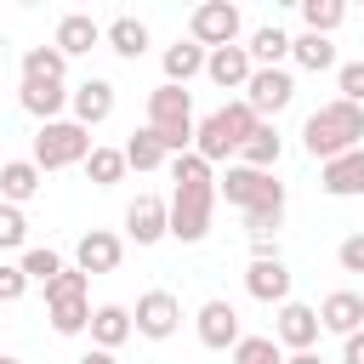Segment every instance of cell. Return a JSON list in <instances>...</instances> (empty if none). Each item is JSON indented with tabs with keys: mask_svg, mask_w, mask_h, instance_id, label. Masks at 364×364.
<instances>
[{
	"mask_svg": "<svg viewBox=\"0 0 364 364\" xmlns=\"http://www.w3.org/2000/svg\"><path fill=\"white\" fill-rule=\"evenodd\" d=\"M290 57L301 63V68H336V46H330V34H296L290 40Z\"/></svg>",
	"mask_w": 364,
	"mask_h": 364,
	"instance_id": "28",
	"label": "cell"
},
{
	"mask_svg": "<svg viewBox=\"0 0 364 364\" xmlns=\"http://www.w3.org/2000/svg\"><path fill=\"white\" fill-rule=\"evenodd\" d=\"M188 40L205 46V51L233 46V40H239V6H228V0H205V6H193V17H188Z\"/></svg>",
	"mask_w": 364,
	"mask_h": 364,
	"instance_id": "7",
	"label": "cell"
},
{
	"mask_svg": "<svg viewBox=\"0 0 364 364\" xmlns=\"http://www.w3.org/2000/svg\"><path fill=\"white\" fill-rule=\"evenodd\" d=\"M119 256H125V245H119V233H108V228H91V233H80V245H74V267H80L85 279H91V273H114Z\"/></svg>",
	"mask_w": 364,
	"mask_h": 364,
	"instance_id": "11",
	"label": "cell"
},
{
	"mask_svg": "<svg viewBox=\"0 0 364 364\" xmlns=\"http://www.w3.org/2000/svg\"><path fill=\"white\" fill-rule=\"evenodd\" d=\"M148 131L165 142V154H188V142H193V97L182 85L148 91Z\"/></svg>",
	"mask_w": 364,
	"mask_h": 364,
	"instance_id": "5",
	"label": "cell"
},
{
	"mask_svg": "<svg viewBox=\"0 0 364 364\" xmlns=\"http://www.w3.org/2000/svg\"><path fill=\"white\" fill-rule=\"evenodd\" d=\"M176 324H182V301H176L171 290H148V296L136 301V313H131V336H148V341L176 336Z\"/></svg>",
	"mask_w": 364,
	"mask_h": 364,
	"instance_id": "9",
	"label": "cell"
},
{
	"mask_svg": "<svg viewBox=\"0 0 364 364\" xmlns=\"http://www.w3.org/2000/svg\"><path fill=\"white\" fill-rule=\"evenodd\" d=\"M341 364H364V330H353V336H347V347H341Z\"/></svg>",
	"mask_w": 364,
	"mask_h": 364,
	"instance_id": "40",
	"label": "cell"
},
{
	"mask_svg": "<svg viewBox=\"0 0 364 364\" xmlns=\"http://www.w3.org/2000/svg\"><path fill=\"white\" fill-rule=\"evenodd\" d=\"M17 267H23V279H28V284H34V279H40V284H51V279L63 273V256H57V250H46V245H34V250H23V262H17Z\"/></svg>",
	"mask_w": 364,
	"mask_h": 364,
	"instance_id": "33",
	"label": "cell"
},
{
	"mask_svg": "<svg viewBox=\"0 0 364 364\" xmlns=\"http://www.w3.org/2000/svg\"><path fill=\"white\" fill-rule=\"evenodd\" d=\"M28 245V216L17 205H0V250H23Z\"/></svg>",
	"mask_w": 364,
	"mask_h": 364,
	"instance_id": "35",
	"label": "cell"
},
{
	"mask_svg": "<svg viewBox=\"0 0 364 364\" xmlns=\"http://www.w3.org/2000/svg\"><path fill=\"white\" fill-rule=\"evenodd\" d=\"M23 290H28L23 267L17 262H0V301H23Z\"/></svg>",
	"mask_w": 364,
	"mask_h": 364,
	"instance_id": "39",
	"label": "cell"
},
{
	"mask_svg": "<svg viewBox=\"0 0 364 364\" xmlns=\"http://www.w3.org/2000/svg\"><path fill=\"white\" fill-rule=\"evenodd\" d=\"M358 324H364V296H353V290H336V296H324V307H318V330L353 336Z\"/></svg>",
	"mask_w": 364,
	"mask_h": 364,
	"instance_id": "20",
	"label": "cell"
},
{
	"mask_svg": "<svg viewBox=\"0 0 364 364\" xmlns=\"http://www.w3.org/2000/svg\"><path fill=\"white\" fill-rule=\"evenodd\" d=\"M245 290L256 296V301H290V267L273 256V262H250V273H245Z\"/></svg>",
	"mask_w": 364,
	"mask_h": 364,
	"instance_id": "18",
	"label": "cell"
},
{
	"mask_svg": "<svg viewBox=\"0 0 364 364\" xmlns=\"http://www.w3.org/2000/svg\"><path fill=\"white\" fill-rule=\"evenodd\" d=\"M0 364H17V358H6V353H0Z\"/></svg>",
	"mask_w": 364,
	"mask_h": 364,
	"instance_id": "43",
	"label": "cell"
},
{
	"mask_svg": "<svg viewBox=\"0 0 364 364\" xmlns=\"http://www.w3.org/2000/svg\"><path fill=\"white\" fill-rule=\"evenodd\" d=\"M193 74H205V46H193V40L165 46V85H182V91H188Z\"/></svg>",
	"mask_w": 364,
	"mask_h": 364,
	"instance_id": "24",
	"label": "cell"
},
{
	"mask_svg": "<svg viewBox=\"0 0 364 364\" xmlns=\"http://www.w3.org/2000/svg\"><path fill=\"white\" fill-rule=\"evenodd\" d=\"M119 154H125V171H159V165H165V142H159L148 125L131 131V142H125Z\"/></svg>",
	"mask_w": 364,
	"mask_h": 364,
	"instance_id": "27",
	"label": "cell"
},
{
	"mask_svg": "<svg viewBox=\"0 0 364 364\" xmlns=\"http://www.w3.org/2000/svg\"><path fill=\"white\" fill-rule=\"evenodd\" d=\"M97 40H102L97 17H85V11H68V17L57 23V40H51V46H57L63 57H85V51H91Z\"/></svg>",
	"mask_w": 364,
	"mask_h": 364,
	"instance_id": "22",
	"label": "cell"
},
{
	"mask_svg": "<svg viewBox=\"0 0 364 364\" xmlns=\"http://www.w3.org/2000/svg\"><path fill=\"white\" fill-rule=\"evenodd\" d=\"M0 46H6V34H0Z\"/></svg>",
	"mask_w": 364,
	"mask_h": 364,
	"instance_id": "44",
	"label": "cell"
},
{
	"mask_svg": "<svg viewBox=\"0 0 364 364\" xmlns=\"http://www.w3.org/2000/svg\"><path fill=\"white\" fill-rule=\"evenodd\" d=\"M358 136H364V108H353V102H324V108H313L307 114V125H301V148L313 154V159H336V154H353L358 148Z\"/></svg>",
	"mask_w": 364,
	"mask_h": 364,
	"instance_id": "3",
	"label": "cell"
},
{
	"mask_svg": "<svg viewBox=\"0 0 364 364\" xmlns=\"http://www.w3.org/2000/svg\"><path fill=\"white\" fill-rule=\"evenodd\" d=\"M63 296H85V273H80V267H63V273L46 284V301H63Z\"/></svg>",
	"mask_w": 364,
	"mask_h": 364,
	"instance_id": "37",
	"label": "cell"
},
{
	"mask_svg": "<svg viewBox=\"0 0 364 364\" xmlns=\"http://www.w3.org/2000/svg\"><path fill=\"white\" fill-rule=\"evenodd\" d=\"M85 176H91L97 188H114V182L125 176V154H119V148H91V154H85Z\"/></svg>",
	"mask_w": 364,
	"mask_h": 364,
	"instance_id": "31",
	"label": "cell"
},
{
	"mask_svg": "<svg viewBox=\"0 0 364 364\" xmlns=\"http://www.w3.org/2000/svg\"><path fill=\"white\" fill-rule=\"evenodd\" d=\"M91 341L102 347V353H114L119 341H131V307H119V301H102L97 313H91Z\"/></svg>",
	"mask_w": 364,
	"mask_h": 364,
	"instance_id": "21",
	"label": "cell"
},
{
	"mask_svg": "<svg viewBox=\"0 0 364 364\" xmlns=\"http://www.w3.org/2000/svg\"><path fill=\"white\" fill-rule=\"evenodd\" d=\"M80 364H119V358H114V353H102V347H91V353H85Z\"/></svg>",
	"mask_w": 364,
	"mask_h": 364,
	"instance_id": "41",
	"label": "cell"
},
{
	"mask_svg": "<svg viewBox=\"0 0 364 364\" xmlns=\"http://www.w3.org/2000/svg\"><path fill=\"white\" fill-rule=\"evenodd\" d=\"M318 188H324L330 199H353V193H364V148L324 159V171H318Z\"/></svg>",
	"mask_w": 364,
	"mask_h": 364,
	"instance_id": "13",
	"label": "cell"
},
{
	"mask_svg": "<svg viewBox=\"0 0 364 364\" xmlns=\"http://www.w3.org/2000/svg\"><path fill=\"white\" fill-rule=\"evenodd\" d=\"M233 364H284V353H279V341H273V336H239Z\"/></svg>",
	"mask_w": 364,
	"mask_h": 364,
	"instance_id": "34",
	"label": "cell"
},
{
	"mask_svg": "<svg viewBox=\"0 0 364 364\" xmlns=\"http://www.w3.org/2000/svg\"><path fill=\"white\" fill-rule=\"evenodd\" d=\"M171 199H165V210H171V239H182V245H199L205 233H210V210H216V176H210V165L199 159V154H176L171 159Z\"/></svg>",
	"mask_w": 364,
	"mask_h": 364,
	"instance_id": "1",
	"label": "cell"
},
{
	"mask_svg": "<svg viewBox=\"0 0 364 364\" xmlns=\"http://www.w3.org/2000/svg\"><path fill=\"white\" fill-rule=\"evenodd\" d=\"M205 74H210L222 91H245V80H250L245 46H216V51H205Z\"/></svg>",
	"mask_w": 364,
	"mask_h": 364,
	"instance_id": "17",
	"label": "cell"
},
{
	"mask_svg": "<svg viewBox=\"0 0 364 364\" xmlns=\"http://www.w3.org/2000/svg\"><path fill=\"white\" fill-rule=\"evenodd\" d=\"M216 193L228 205L245 210L250 239H273V228L284 222V182H273V171H250V165H228V176L216 182Z\"/></svg>",
	"mask_w": 364,
	"mask_h": 364,
	"instance_id": "2",
	"label": "cell"
},
{
	"mask_svg": "<svg viewBox=\"0 0 364 364\" xmlns=\"http://www.w3.org/2000/svg\"><path fill=\"white\" fill-rule=\"evenodd\" d=\"M290 97H296L290 68H250V80H245V108H250L256 119H262V114L290 108Z\"/></svg>",
	"mask_w": 364,
	"mask_h": 364,
	"instance_id": "8",
	"label": "cell"
},
{
	"mask_svg": "<svg viewBox=\"0 0 364 364\" xmlns=\"http://www.w3.org/2000/svg\"><path fill=\"white\" fill-rule=\"evenodd\" d=\"M199 341H205L210 353H228V347H239V313H233L222 296L199 307Z\"/></svg>",
	"mask_w": 364,
	"mask_h": 364,
	"instance_id": "14",
	"label": "cell"
},
{
	"mask_svg": "<svg viewBox=\"0 0 364 364\" xmlns=\"http://www.w3.org/2000/svg\"><path fill=\"white\" fill-rule=\"evenodd\" d=\"M273 341L290 347V353H313V341H318V307L284 301L279 307V324H273Z\"/></svg>",
	"mask_w": 364,
	"mask_h": 364,
	"instance_id": "12",
	"label": "cell"
},
{
	"mask_svg": "<svg viewBox=\"0 0 364 364\" xmlns=\"http://www.w3.org/2000/svg\"><path fill=\"white\" fill-rule=\"evenodd\" d=\"M336 262H341V273H364V233H347L341 250H336Z\"/></svg>",
	"mask_w": 364,
	"mask_h": 364,
	"instance_id": "38",
	"label": "cell"
},
{
	"mask_svg": "<svg viewBox=\"0 0 364 364\" xmlns=\"http://www.w3.org/2000/svg\"><path fill=\"white\" fill-rule=\"evenodd\" d=\"M46 313H51V330H57V336H80V330L91 324V307H85V296H63V301H46Z\"/></svg>",
	"mask_w": 364,
	"mask_h": 364,
	"instance_id": "30",
	"label": "cell"
},
{
	"mask_svg": "<svg viewBox=\"0 0 364 364\" xmlns=\"http://www.w3.org/2000/svg\"><path fill=\"white\" fill-rule=\"evenodd\" d=\"M85 154H91V131L74 125V119H51V125L34 131V165H40V176L63 171V165H85Z\"/></svg>",
	"mask_w": 364,
	"mask_h": 364,
	"instance_id": "6",
	"label": "cell"
},
{
	"mask_svg": "<svg viewBox=\"0 0 364 364\" xmlns=\"http://www.w3.org/2000/svg\"><path fill=\"white\" fill-rule=\"evenodd\" d=\"M279 148H284L279 131H273V125H256V131L239 142V165H250V171H273V165H279Z\"/></svg>",
	"mask_w": 364,
	"mask_h": 364,
	"instance_id": "25",
	"label": "cell"
},
{
	"mask_svg": "<svg viewBox=\"0 0 364 364\" xmlns=\"http://www.w3.org/2000/svg\"><path fill=\"white\" fill-rule=\"evenodd\" d=\"M17 102H23L40 125H51V119H63V108H68V85H63V80H23Z\"/></svg>",
	"mask_w": 364,
	"mask_h": 364,
	"instance_id": "15",
	"label": "cell"
},
{
	"mask_svg": "<svg viewBox=\"0 0 364 364\" xmlns=\"http://www.w3.org/2000/svg\"><path fill=\"white\" fill-rule=\"evenodd\" d=\"M68 108H74V125H102L108 114H114V85L108 80H85V85H74L68 91Z\"/></svg>",
	"mask_w": 364,
	"mask_h": 364,
	"instance_id": "16",
	"label": "cell"
},
{
	"mask_svg": "<svg viewBox=\"0 0 364 364\" xmlns=\"http://www.w3.org/2000/svg\"><path fill=\"white\" fill-rule=\"evenodd\" d=\"M341 17H347L341 0H301V23H307V34H330V28H341Z\"/></svg>",
	"mask_w": 364,
	"mask_h": 364,
	"instance_id": "32",
	"label": "cell"
},
{
	"mask_svg": "<svg viewBox=\"0 0 364 364\" xmlns=\"http://www.w3.org/2000/svg\"><path fill=\"white\" fill-rule=\"evenodd\" d=\"M34 193H40V165L34 159H6L0 165V205L23 210V199H34Z\"/></svg>",
	"mask_w": 364,
	"mask_h": 364,
	"instance_id": "19",
	"label": "cell"
},
{
	"mask_svg": "<svg viewBox=\"0 0 364 364\" xmlns=\"http://www.w3.org/2000/svg\"><path fill=\"white\" fill-rule=\"evenodd\" d=\"M336 85H341V102H364V63H341L336 68Z\"/></svg>",
	"mask_w": 364,
	"mask_h": 364,
	"instance_id": "36",
	"label": "cell"
},
{
	"mask_svg": "<svg viewBox=\"0 0 364 364\" xmlns=\"http://www.w3.org/2000/svg\"><path fill=\"white\" fill-rule=\"evenodd\" d=\"M125 233H131L136 245H159V239L171 233V210H165V199H159V193H136V199L125 205Z\"/></svg>",
	"mask_w": 364,
	"mask_h": 364,
	"instance_id": "10",
	"label": "cell"
},
{
	"mask_svg": "<svg viewBox=\"0 0 364 364\" xmlns=\"http://www.w3.org/2000/svg\"><path fill=\"white\" fill-rule=\"evenodd\" d=\"M284 364H324V358H318V353H290Z\"/></svg>",
	"mask_w": 364,
	"mask_h": 364,
	"instance_id": "42",
	"label": "cell"
},
{
	"mask_svg": "<svg viewBox=\"0 0 364 364\" xmlns=\"http://www.w3.org/2000/svg\"><path fill=\"white\" fill-rule=\"evenodd\" d=\"M245 57H250V68H279V63L290 57V34H284L279 23H267V28H256V34H250Z\"/></svg>",
	"mask_w": 364,
	"mask_h": 364,
	"instance_id": "23",
	"label": "cell"
},
{
	"mask_svg": "<svg viewBox=\"0 0 364 364\" xmlns=\"http://www.w3.org/2000/svg\"><path fill=\"white\" fill-rule=\"evenodd\" d=\"M256 125H262V119L245 108V97H239V102H222L216 114H205V119L193 125V154H199L205 165H216V159L239 154V142H245Z\"/></svg>",
	"mask_w": 364,
	"mask_h": 364,
	"instance_id": "4",
	"label": "cell"
},
{
	"mask_svg": "<svg viewBox=\"0 0 364 364\" xmlns=\"http://www.w3.org/2000/svg\"><path fill=\"white\" fill-rule=\"evenodd\" d=\"M68 74V57L57 46H28L23 51V80H63Z\"/></svg>",
	"mask_w": 364,
	"mask_h": 364,
	"instance_id": "29",
	"label": "cell"
},
{
	"mask_svg": "<svg viewBox=\"0 0 364 364\" xmlns=\"http://www.w3.org/2000/svg\"><path fill=\"white\" fill-rule=\"evenodd\" d=\"M102 40H108L125 63H136V57L148 51V23H136V17H114V23L102 28Z\"/></svg>",
	"mask_w": 364,
	"mask_h": 364,
	"instance_id": "26",
	"label": "cell"
}]
</instances>
